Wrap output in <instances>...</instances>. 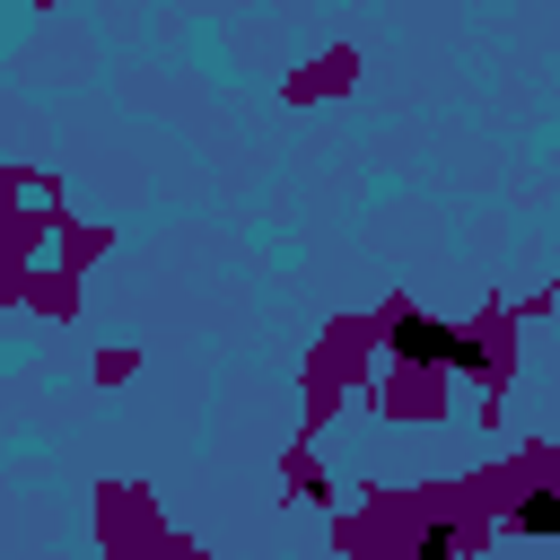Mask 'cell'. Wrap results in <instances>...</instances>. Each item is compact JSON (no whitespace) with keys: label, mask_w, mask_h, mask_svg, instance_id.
Returning a JSON list of instances; mask_svg holds the SVG:
<instances>
[{"label":"cell","mask_w":560,"mask_h":560,"mask_svg":"<svg viewBox=\"0 0 560 560\" xmlns=\"http://www.w3.org/2000/svg\"><path fill=\"white\" fill-rule=\"evenodd\" d=\"M376 350L394 359V376H472V385H490V394H499V376H508L499 332H472V324L420 315L411 298H394V306L376 315Z\"/></svg>","instance_id":"cell-1"},{"label":"cell","mask_w":560,"mask_h":560,"mask_svg":"<svg viewBox=\"0 0 560 560\" xmlns=\"http://www.w3.org/2000/svg\"><path fill=\"white\" fill-rule=\"evenodd\" d=\"M464 542H472L464 516H420V525H411V551H420V560H455Z\"/></svg>","instance_id":"cell-4"},{"label":"cell","mask_w":560,"mask_h":560,"mask_svg":"<svg viewBox=\"0 0 560 560\" xmlns=\"http://www.w3.org/2000/svg\"><path fill=\"white\" fill-rule=\"evenodd\" d=\"M350 79H359V52H350V44H332V52H315V61H306V79H289V96L306 105V96H324V88H350Z\"/></svg>","instance_id":"cell-3"},{"label":"cell","mask_w":560,"mask_h":560,"mask_svg":"<svg viewBox=\"0 0 560 560\" xmlns=\"http://www.w3.org/2000/svg\"><path fill=\"white\" fill-rule=\"evenodd\" d=\"M499 534H516V542H560V464H542V472H525V481L508 490Z\"/></svg>","instance_id":"cell-2"}]
</instances>
